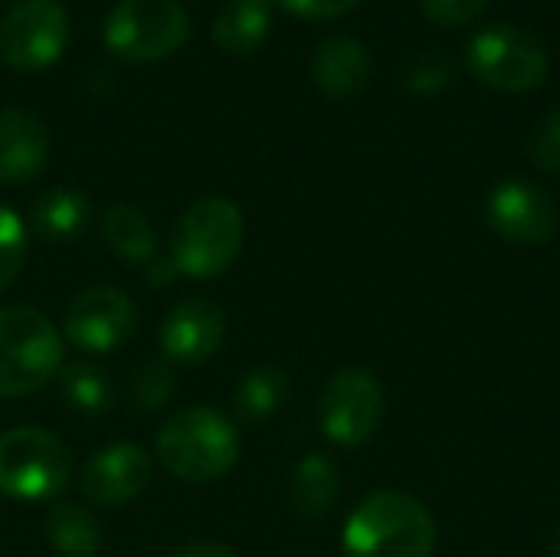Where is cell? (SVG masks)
Returning a JSON list of instances; mask_svg holds the SVG:
<instances>
[{"label": "cell", "instance_id": "14", "mask_svg": "<svg viewBox=\"0 0 560 557\" xmlns=\"http://www.w3.org/2000/svg\"><path fill=\"white\" fill-rule=\"evenodd\" d=\"M49 154V131L46 125L23 108L0 112V181L3 184H26L33 181Z\"/></svg>", "mask_w": 560, "mask_h": 557}, {"label": "cell", "instance_id": "25", "mask_svg": "<svg viewBox=\"0 0 560 557\" xmlns=\"http://www.w3.org/2000/svg\"><path fill=\"white\" fill-rule=\"evenodd\" d=\"M453 79H456V66H453V59L443 56V53H427V56H420V59L410 66V76H407L410 89L420 92V95H440V92H446V89L453 85Z\"/></svg>", "mask_w": 560, "mask_h": 557}, {"label": "cell", "instance_id": "17", "mask_svg": "<svg viewBox=\"0 0 560 557\" xmlns=\"http://www.w3.org/2000/svg\"><path fill=\"white\" fill-rule=\"evenodd\" d=\"M36 233L43 240H52V243H69L75 240L85 223H89V200L85 194L79 190H69V187H56V190H46L36 204H33V213H30Z\"/></svg>", "mask_w": 560, "mask_h": 557}, {"label": "cell", "instance_id": "27", "mask_svg": "<svg viewBox=\"0 0 560 557\" xmlns=\"http://www.w3.org/2000/svg\"><path fill=\"white\" fill-rule=\"evenodd\" d=\"M486 7H489V0H423L427 20L436 26H446V30L472 23Z\"/></svg>", "mask_w": 560, "mask_h": 557}, {"label": "cell", "instance_id": "20", "mask_svg": "<svg viewBox=\"0 0 560 557\" xmlns=\"http://www.w3.org/2000/svg\"><path fill=\"white\" fill-rule=\"evenodd\" d=\"M46 538L62 557H95L102 545L98 522L89 515V509L75 502H59L52 506L46 519Z\"/></svg>", "mask_w": 560, "mask_h": 557}, {"label": "cell", "instance_id": "12", "mask_svg": "<svg viewBox=\"0 0 560 557\" xmlns=\"http://www.w3.org/2000/svg\"><path fill=\"white\" fill-rule=\"evenodd\" d=\"M151 469L154 463L141 446L115 443V446L98 450L85 463L79 476V492L85 502L98 509H118L144 492V486L151 483Z\"/></svg>", "mask_w": 560, "mask_h": 557}, {"label": "cell", "instance_id": "15", "mask_svg": "<svg viewBox=\"0 0 560 557\" xmlns=\"http://www.w3.org/2000/svg\"><path fill=\"white\" fill-rule=\"evenodd\" d=\"M371 72H374L371 53L364 49L361 39H354L348 33L328 36L315 49V59H312V76L328 98L361 95L364 85L371 82Z\"/></svg>", "mask_w": 560, "mask_h": 557}, {"label": "cell", "instance_id": "4", "mask_svg": "<svg viewBox=\"0 0 560 557\" xmlns=\"http://www.w3.org/2000/svg\"><path fill=\"white\" fill-rule=\"evenodd\" d=\"M243 250V213L226 197L197 200L177 223L171 266L190 279L223 276Z\"/></svg>", "mask_w": 560, "mask_h": 557}, {"label": "cell", "instance_id": "1", "mask_svg": "<svg viewBox=\"0 0 560 557\" xmlns=\"http://www.w3.org/2000/svg\"><path fill=\"white\" fill-rule=\"evenodd\" d=\"M436 545V522L427 506L407 492L368 496L345 525L348 557H430Z\"/></svg>", "mask_w": 560, "mask_h": 557}, {"label": "cell", "instance_id": "8", "mask_svg": "<svg viewBox=\"0 0 560 557\" xmlns=\"http://www.w3.org/2000/svg\"><path fill=\"white\" fill-rule=\"evenodd\" d=\"M69 43V13L56 0H20L0 20V59L16 72H43Z\"/></svg>", "mask_w": 560, "mask_h": 557}, {"label": "cell", "instance_id": "19", "mask_svg": "<svg viewBox=\"0 0 560 557\" xmlns=\"http://www.w3.org/2000/svg\"><path fill=\"white\" fill-rule=\"evenodd\" d=\"M338 492H341V476H338L331 460L312 453L295 466V473H292V506H295L299 515H305V519L325 515L335 506Z\"/></svg>", "mask_w": 560, "mask_h": 557}, {"label": "cell", "instance_id": "7", "mask_svg": "<svg viewBox=\"0 0 560 557\" xmlns=\"http://www.w3.org/2000/svg\"><path fill=\"white\" fill-rule=\"evenodd\" d=\"M469 72L495 92H532L548 76V53L528 30L499 23L472 36L466 49Z\"/></svg>", "mask_w": 560, "mask_h": 557}, {"label": "cell", "instance_id": "21", "mask_svg": "<svg viewBox=\"0 0 560 557\" xmlns=\"http://www.w3.org/2000/svg\"><path fill=\"white\" fill-rule=\"evenodd\" d=\"M285 397H289V378L279 368H253L240 381L233 404L246 423H266L282 407Z\"/></svg>", "mask_w": 560, "mask_h": 557}, {"label": "cell", "instance_id": "10", "mask_svg": "<svg viewBox=\"0 0 560 557\" xmlns=\"http://www.w3.org/2000/svg\"><path fill=\"white\" fill-rule=\"evenodd\" d=\"M135 302L115 286H92L66 309V338L89 355L121 348L135 332Z\"/></svg>", "mask_w": 560, "mask_h": 557}, {"label": "cell", "instance_id": "16", "mask_svg": "<svg viewBox=\"0 0 560 557\" xmlns=\"http://www.w3.org/2000/svg\"><path fill=\"white\" fill-rule=\"evenodd\" d=\"M269 33V0H230L213 20V43L226 53H253Z\"/></svg>", "mask_w": 560, "mask_h": 557}, {"label": "cell", "instance_id": "11", "mask_svg": "<svg viewBox=\"0 0 560 557\" xmlns=\"http://www.w3.org/2000/svg\"><path fill=\"white\" fill-rule=\"evenodd\" d=\"M489 227L518 246H545L558 233L555 200L528 181H502L486 200Z\"/></svg>", "mask_w": 560, "mask_h": 557}, {"label": "cell", "instance_id": "29", "mask_svg": "<svg viewBox=\"0 0 560 557\" xmlns=\"http://www.w3.org/2000/svg\"><path fill=\"white\" fill-rule=\"evenodd\" d=\"M174 557H236L230 548L223 545H210V542H197V545H187L180 552H174Z\"/></svg>", "mask_w": 560, "mask_h": 557}, {"label": "cell", "instance_id": "2", "mask_svg": "<svg viewBox=\"0 0 560 557\" xmlns=\"http://www.w3.org/2000/svg\"><path fill=\"white\" fill-rule=\"evenodd\" d=\"M161 466L184 483L223 479L240 460V433L230 417L213 407L174 414L158 433Z\"/></svg>", "mask_w": 560, "mask_h": 557}, {"label": "cell", "instance_id": "22", "mask_svg": "<svg viewBox=\"0 0 560 557\" xmlns=\"http://www.w3.org/2000/svg\"><path fill=\"white\" fill-rule=\"evenodd\" d=\"M62 397L79 414H102L112 407V381L92 361H75L59 374Z\"/></svg>", "mask_w": 560, "mask_h": 557}, {"label": "cell", "instance_id": "3", "mask_svg": "<svg viewBox=\"0 0 560 557\" xmlns=\"http://www.w3.org/2000/svg\"><path fill=\"white\" fill-rule=\"evenodd\" d=\"M62 364V338L56 325L30 309H0V397H26L52 381Z\"/></svg>", "mask_w": 560, "mask_h": 557}, {"label": "cell", "instance_id": "26", "mask_svg": "<svg viewBox=\"0 0 560 557\" xmlns=\"http://www.w3.org/2000/svg\"><path fill=\"white\" fill-rule=\"evenodd\" d=\"M532 161L548 171V174H560V105H555L541 125L532 135Z\"/></svg>", "mask_w": 560, "mask_h": 557}, {"label": "cell", "instance_id": "9", "mask_svg": "<svg viewBox=\"0 0 560 557\" xmlns=\"http://www.w3.org/2000/svg\"><path fill=\"white\" fill-rule=\"evenodd\" d=\"M384 417V391L374 374L361 368H345L338 371L318 401V420L322 433L338 443V446H364Z\"/></svg>", "mask_w": 560, "mask_h": 557}, {"label": "cell", "instance_id": "18", "mask_svg": "<svg viewBox=\"0 0 560 557\" xmlns=\"http://www.w3.org/2000/svg\"><path fill=\"white\" fill-rule=\"evenodd\" d=\"M102 236L112 246L115 256H121L125 263H138V266H151L158 240L154 230L148 223V217L138 207L118 204L105 213L102 220Z\"/></svg>", "mask_w": 560, "mask_h": 557}, {"label": "cell", "instance_id": "23", "mask_svg": "<svg viewBox=\"0 0 560 557\" xmlns=\"http://www.w3.org/2000/svg\"><path fill=\"white\" fill-rule=\"evenodd\" d=\"M23 263H26V227L10 207H0V292L16 282Z\"/></svg>", "mask_w": 560, "mask_h": 557}, {"label": "cell", "instance_id": "30", "mask_svg": "<svg viewBox=\"0 0 560 557\" xmlns=\"http://www.w3.org/2000/svg\"><path fill=\"white\" fill-rule=\"evenodd\" d=\"M551 555L560 557V529L555 532V542H551Z\"/></svg>", "mask_w": 560, "mask_h": 557}, {"label": "cell", "instance_id": "5", "mask_svg": "<svg viewBox=\"0 0 560 557\" xmlns=\"http://www.w3.org/2000/svg\"><path fill=\"white\" fill-rule=\"evenodd\" d=\"M72 476V456L59 437L16 427L0 437V492L16 502H49Z\"/></svg>", "mask_w": 560, "mask_h": 557}, {"label": "cell", "instance_id": "13", "mask_svg": "<svg viewBox=\"0 0 560 557\" xmlns=\"http://www.w3.org/2000/svg\"><path fill=\"white\" fill-rule=\"evenodd\" d=\"M226 338V318L220 305L207 299H187L174 305L161 325V351L167 361L194 368L210 361Z\"/></svg>", "mask_w": 560, "mask_h": 557}, {"label": "cell", "instance_id": "28", "mask_svg": "<svg viewBox=\"0 0 560 557\" xmlns=\"http://www.w3.org/2000/svg\"><path fill=\"white\" fill-rule=\"evenodd\" d=\"M285 10L308 16V20H325V16H341L348 10H354L361 0H279Z\"/></svg>", "mask_w": 560, "mask_h": 557}, {"label": "cell", "instance_id": "6", "mask_svg": "<svg viewBox=\"0 0 560 557\" xmlns=\"http://www.w3.org/2000/svg\"><path fill=\"white\" fill-rule=\"evenodd\" d=\"M102 36L118 56L151 62L187 43L190 16L177 0H118L102 23Z\"/></svg>", "mask_w": 560, "mask_h": 557}, {"label": "cell", "instance_id": "24", "mask_svg": "<svg viewBox=\"0 0 560 557\" xmlns=\"http://www.w3.org/2000/svg\"><path fill=\"white\" fill-rule=\"evenodd\" d=\"M171 394H174V374L164 364H144V368H138L135 378H131V384H128L131 404L138 410H144V414L164 407L171 401Z\"/></svg>", "mask_w": 560, "mask_h": 557}]
</instances>
